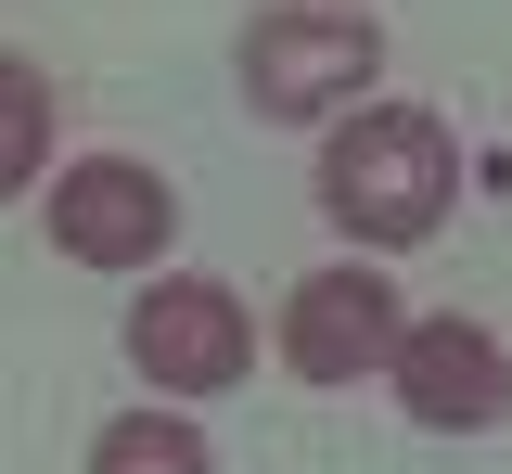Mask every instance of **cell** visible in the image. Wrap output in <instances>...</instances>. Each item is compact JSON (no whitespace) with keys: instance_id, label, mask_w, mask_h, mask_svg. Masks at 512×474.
<instances>
[{"instance_id":"obj_8","label":"cell","mask_w":512,"mask_h":474,"mask_svg":"<svg viewBox=\"0 0 512 474\" xmlns=\"http://www.w3.org/2000/svg\"><path fill=\"white\" fill-rule=\"evenodd\" d=\"M90 474H205V436H192L180 410H128V423H103Z\"/></svg>"},{"instance_id":"obj_3","label":"cell","mask_w":512,"mask_h":474,"mask_svg":"<svg viewBox=\"0 0 512 474\" xmlns=\"http://www.w3.org/2000/svg\"><path fill=\"white\" fill-rule=\"evenodd\" d=\"M128 359H141V385H167V398H218V385H244V359H256V321H244V295L231 282H154L141 308H128Z\"/></svg>"},{"instance_id":"obj_6","label":"cell","mask_w":512,"mask_h":474,"mask_svg":"<svg viewBox=\"0 0 512 474\" xmlns=\"http://www.w3.org/2000/svg\"><path fill=\"white\" fill-rule=\"evenodd\" d=\"M282 359L308 372V385H359L397 359V295L372 270H308L295 282V308H282Z\"/></svg>"},{"instance_id":"obj_5","label":"cell","mask_w":512,"mask_h":474,"mask_svg":"<svg viewBox=\"0 0 512 474\" xmlns=\"http://www.w3.org/2000/svg\"><path fill=\"white\" fill-rule=\"evenodd\" d=\"M397 398H410V423H436V436H487L512 410V359L500 334H474V321H397Z\"/></svg>"},{"instance_id":"obj_4","label":"cell","mask_w":512,"mask_h":474,"mask_svg":"<svg viewBox=\"0 0 512 474\" xmlns=\"http://www.w3.org/2000/svg\"><path fill=\"white\" fill-rule=\"evenodd\" d=\"M167 231H180V193L154 167H128V154H77L52 180V244L77 270H154Z\"/></svg>"},{"instance_id":"obj_1","label":"cell","mask_w":512,"mask_h":474,"mask_svg":"<svg viewBox=\"0 0 512 474\" xmlns=\"http://www.w3.org/2000/svg\"><path fill=\"white\" fill-rule=\"evenodd\" d=\"M320 205L359 231V244H423L448 205H461V154L423 103H372V116H346L333 154H320Z\"/></svg>"},{"instance_id":"obj_7","label":"cell","mask_w":512,"mask_h":474,"mask_svg":"<svg viewBox=\"0 0 512 474\" xmlns=\"http://www.w3.org/2000/svg\"><path fill=\"white\" fill-rule=\"evenodd\" d=\"M39 167H52V90H39V65L0 52V205L26 193Z\"/></svg>"},{"instance_id":"obj_2","label":"cell","mask_w":512,"mask_h":474,"mask_svg":"<svg viewBox=\"0 0 512 474\" xmlns=\"http://www.w3.org/2000/svg\"><path fill=\"white\" fill-rule=\"evenodd\" d=\"M372 65H384L372 13H333V0L256 13V39H244V90H256V116H282V129H308V116H333V103H359Z\"/></svg>"}]
</instances>
